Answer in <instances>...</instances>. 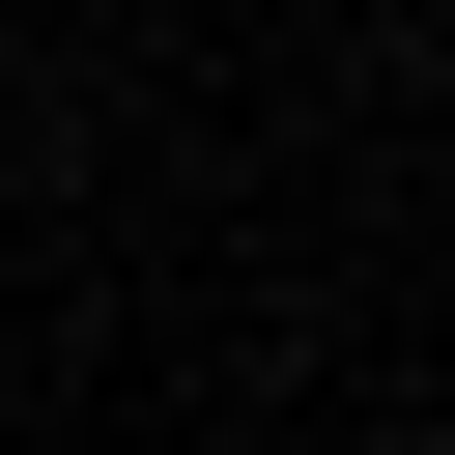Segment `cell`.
Segmentation results:
<instances>
[{
  "label": "cell",
  "instance_id": "1",
  "mask_svg": "<svg viewBox=\"0 0 455 455\" xmlns=\"http://www.w3.org/2000/svg\"><path fill=\"white\" fill-rule=\"evenodd\" d=\"M370 455H427V427H370Z\"/></svg>",
  "mask_w": 455,
  "mask_h": 455
}]
</instances>
